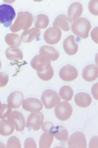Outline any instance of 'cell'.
I'll return each mask as SVG.
<instances>
[{
  "label": "cell",
  "mask_w": 98,
  "mask_h": 148,
  "mask_svg": "<svg viewBox=\"0 0 98 148\" xmlns=\"http://www.w3.org/2000/svg\"><path fill=\"white\" fill-rule=\"evenodd\" d=\"M14 24H12V26L10 27L12 32H17L19 31H27V29H31L32 25L34 24V17L32 16L31 12L27 11H20L17 14L16 18H15Z\"/></svg>",
  "instance_id": "6da1fadb"
},
{
  "label": "cell",
  "mask_w": 98,
  "mask_h": 148,
  "mask_svg": "<svg viewBox=\"0 0 98 148\" xmlns=\"http://www.w3.org/2000/svg\"><path fill=\"white\" fill-rule=\"evenodd\" d=\"M91 29V24L86 18H79L72 23L71 29L74 36H77L79 38H87Z\"/></svg>",
  "instance_id": "7a4b0ae2"
},
{
  "label": "cell",
  "mask_w": 98,
  "mask_h": 148,
  "mask_svg": "<svg viewBox=\"0 0 98 148\" xmlns=\"http://www.w3.org/2000/svg\"><path fill=\"white\" fill-rule=\"evenodd\" d=\"M15 18H16V12L11 5H0V24L3 25L5 27H10Z\"/></svg>",
  "instance_id": "3957f363"
},
{
  "label": "cell",
  "mask_w": 98,
  "mask_h": 148,
  "mask_svg": "<svg viewBox=\"0 0 98 148\" xmlns=\"http://www.w3.org/2000/svg\"><path fill=\"white\" fill-rule=\"evenodd\" d=\"M54 114L60 121H67L72 117L73 107L68 101H60L54 107Z\"/></svg>",
  "instance_id": "277c9868"
},
{
  "label": "cell",
  "mask_w": 98,
  "mask_h": 148,
  "mask_svg": "<svg viewBox=\"0 0 98 148\" xmlns=\"http://www.w3.org/2000/svg\"><path fill=\"white\" fill-rule=\"evenodd\" d=\"M61 101L59 94L55 90L47 89L41 95V102L46 109H52Z\"/></svg>",
  "instance_id": "5b68a950"
},
{
  "label": "cell",
  "mask_w": 98,
  "mask_h": 148,
  "mask_svg": "<svg viewBox=\"0 0 98 148\" xmlns=\"http://www.w3.org/2000/svg\"><path fill=\"white\" fill-rule=\"evenodd\" d=\"M43 122H44L43 113H41L40 111L32 112L31 114L29 115V117H27V119L26 121V127L29 130H39Z\"/></svg>",
  "instance_id": "8992f818"
},
{
  "label": "cell",
  "mask_w": 98,
  "mask_h": 148,
  "mask_svg": "<svg viewBox=\"0 0 98 148\" xmlns=\"http://www.w3.org/2000/svg\"><path fill=\"white\" fill-rule=\"evenodd\" d=\"M68 147L69 148H86V137L84 132H76L68 138Z\"/></svg>",
  "instance_id": "52a82bcc"
},
{
  "label": "cell",
  "mask_w": 98,
  "mask_h": 148,
  "mask_svg": "<svg viewBox=\"0 0 98 148\" xmlns=\"http://www.w3.org/2000/svg\"><path fill=\"white\" fill-rule=\"evenodd\" d=\"M62 36V31L57 27H51L45 31L44 32V40L46 43L50 45L58 43Z\"/></svg>",
  "instance_id": "ba28073f"
},
{
  "label": "cell",
  "mask_w": 98,
  "mask_h": 148,
  "mask_svg": "<svg viewBox=\"0 0 98 148\" xmlns=\"http://www.w3.org/2000/svg\"><path fill=\"white\" fill-rule=\"evenodd\" d=\"M51 61L41 54H37L34 57L31 62V66L36 72H43L50 66Z\"/></svg>",
  "instance_id": "9c48e42d"
},
{
  "label": "cell",
  "mask_w": 98,
  "mask_h": 148,
  "mask_svg": "<svg viewBox=\"0 0 98 148\" xmlns=\"http://www.w3.org/2000/svg\"><path fill=\"white\" fill-rule=\"evenodd\" d=\"M79 76L77 70L73 65H66L62 67L59 72V77L64 82H73Z\"/></svg>",
  "instance_id": "30bf717a"
},
{
  "label": "cell",
  "mask_w": 98,
  "mask_h": 148,
  "mask_svg": "<svg viewBox=\"0 0 98 148\" xmlns=\"http://www.w3.org/2000/svg\"><path fill=\"white\" fill-rule=\"evenodd\" d=\"M22 107L25 111L27 112H37L41 111L43 108V104H42L41 100L34 98V97H29V98L24 99L22 103Z\"/></svg>",
  "instance_id": "8fae6325"
},
{
  "label": "cell",
  "mask_w": 98,
  "mask_h": 148,
  "mask_svg": "<svg viewBox=\"0 0 98 148\" xmlns=\"http://www.w3.org/2000/svg\"><path fill=\"white\" fill-rule=\"evenodd\" d=\"M8 119L14 124L15 130L17 132H21L26 127V119L20 111H12L11 114L9 115Z\"/></svg>",
  "instance_id": "7c38bea8"
},
{
  "label": "cell",
  "mask_w": 98,
  "mask_h": 148,
  "mask_svg": "<svg viewBox=\"0 0 98 148\" xmlns=\"http://www.w3.org/2000/svg\"><path fill=\"white\" fill-rule=\"evenodd\" d=\"M63 48L68 55H75L79 51V44L75 40V36H68L63 42Z\"/></svg>",
  "instance_id": "4fadbf2b"
},
{
  "label": "cell",
  "mask_w": 98,
  "mask_h": 148,
  "mask_svg": "<svg viewBox=\"0 0 98 148\" xmlns=\"http://www.w3.org/2000/svg\"><path fill=\"white\" fill-rule=\"evenodd\" d=\"M82 11H84L82 4L79 1H76L70 5L69 10H68L67 17L71 20L73 23L74 21H76L77 19L80 18V16H82Z\"/></svg>",
  "instance_id": "5bb4252c"
},
{
  "label": "cell",
  "mask_w": 98,
  "mask_h": 148,
  "mask_svg": "<svg viewBox=\"0 0 98 148\" xmlns=\"http://www.w3.org/2000/svg\"><path fill=\"white\" fill-rule=\"evenodd\" d=\"M98 77V68L97 65L90 64L87 65L82 71V79L86 82H93Z\"/></svg>",
  "instance_id": "9a60e30c"
},
{
  "label": "cell",
  "mask_w": 98,
  "mask_h": 148,
  "mask_svg": "<svg viewBox=\"0 0 98 148\" xmlns=\"http://www.w3.org/2000/svg\"><path fill=\"white\" fill-rule=\"evenodd\" d=\"M71 23L72 21L67 17V15L61 14L56 17V19L53 22V27H59L60 29H63L65 32H69L71 29Z\"/></svg>",
  "instance_id": "2e32d148"
},
{
  "label": "cell",
  "mask_w": 98,
  "mask_h": 148,
  "mask_svg": "<svg viewBox=\"0 0 98 148\" xmlns=\"http://www.w3.org/2000/svg\"><path fill=\"white\" fill-rule=\"evenodd\" d=\"M39 54L43 55L46 58H48L50 61H56L60 56L58 50L55 49L51 45H43V46L40 47Z\"/></svg>",
  "instance_id": "e0dca14e"
},
{
  "label": "cell",
  "mask_w": 98,
  "mask_h": 148,
  "mask_svg": "<svg viewBox=\"0 0 98 148\" xmlns=\"http://www.w3.org/2000/svg\"><path fill=\"white\" fill-rule=\"evenodd\" d=\"M41 32H40V29H36V27H31V29L25 31L23 34H21V38L22 41L26 42V43H29V42H32L36 39H38Z\"/></svg>",
  "instance_id": "ac0fdd59"
},
{
  "label": "cell",
  "mask_w": 98,
  "mask_h": 148,
  "mask_svg": "<svg viewBox=\"0 0 98 148\" xmlns=\"http://www.w3.org/2000/svg\"><path fill=\"white\" fill-rule=\"evenodd\" d=\"M24 93L21 91H13L7 98V103H8L12 108H19L22 106V103L24 101Z\"/></svg>",
  "instance_id": "d6986e66"
},
{
  "label": "cell",
  "mask_w": 98,
  "mask_h": 148,
  "mask_svg": "<svg viewBox=\"0 0 98 148\" xmlns=\"http://www.w3.org/2000/svg\"><path fill=\"white\" fill-rule=\"evenodd\" d=\"M49 132L54 136V138L60 141H67L69 138V132L68 130L63 126H54Z\"/></svg>",
  "instance_id": "ffe728a7"
},
{
  "label": "cell",
  "mask_w": 98,
  "mask_h": 148,
  "mask_svg": "<svg viewBox=\"0 0 98 148\" xmlns=\"http://www.w3.org/2000/svg\"><path fill=\"white\" fill-rule=\"evenodd\" d=\"M75 102L77 106L82 108H86L88 107L92 102L91 96L86 93V92H79L76 96H75Z\"/></svg>",
  "instance_id": "44dd1931"
},
{
  "label": "cell",
  "mask_w": 98,
  "mask_h": 148,
  "mask_svg": "<svg viewBox=\"0 0 98 148\" xmlns=\"http://www.w3.org/2000/svg\"><path fill=\"white\" fill-rule=\"evenodd\" d=\"M15 130V126L10 120L1 119L0 120V134L3 136H8V135L12 134Z\"/></svg>",
  "instance_id": "7402d4cb"
},
{
  "label": "cell",
  "mask_w": 98,
  "mask_h": 148,
  "mask_svg": "<svg viewBox=\"0 0 98 148\" xmlns=\"http://www.w3.org/2000/svg\"><path fill=\"white\" fill-rule=\"evenodd\" d=\"M5 42H6L11 48H19V46L22 43L21 36L17 34V32L7 34L6 36H5Z\"/></svg>",
  "instance_id": "603a6c76"
},
{
  "label": "cell",
  "mask_w": 98,
  "mask_h": 148,
  "mask_svg": "<svg viewBox=\"0 0 98 148\" xmlns=\"http://www.w3.org/2000/svg\"><path fill=\"white\" fill-rule=\"evenodd\" d=\"M34 27L36 29H45V27H48L49 25V18L47 15L45 14H39L34 18Z\"/></svg>",
  "instance_id": "cb8c5ba5"
},
{
  "label": "cell",
  "mask_w": 98,
  "mask_h": 148,
  "mask_svg": "<svg viewBox=\"0 0 98 148\" xmlns=\"http://www.w3.org/2000/svg\"><path fill=\"white\" fill-rule=\"evenodd\" d=\"M54 136L51 132H43L39 138V148H49L53 143Z\"/></svg>",
  "instance_id": "d4e9b609"
},
{
  "label": "cell",
  "mask_w": 98,
  "mask_h": 148,
  "mask_svg": "<svg viewBox=\"0 0 98 148\" xmlns=\"http://www.w3.org/2000/svg\"><path fill=\"white\" fill-rule=\"evenodd\" d=\"M5 56L9 60H21L23 59L24 55H23V51L19 48H9L6 49L5 51Z\"/></svg>",
  "instance_id": "484cf974"
},
{
  "label": "cell",
  "mask_w": 98,
  "mask_h": 148,
  "mask_svg": "<svg viewBox=\"0 0 98 148\" xmlns=\"http://www.w3.org/2000/svg\"><path fill=\"white\" fill-rule=\"evenodd\" d=\"M59 96L60 98L63 99V101H71L73 96H74V90L71 86L69 85H64V86L61 87L59 91Z\"/></svg>",
  "instance_id": "4316f807"
},
{
  "label": "cell",
  "mask_w": 98,
  "mask_h": 148,
  "mask_svg": "<svg viewBox=\"0 0 98 148\" xmlns=\"http://www.w3.org/2000/svg\"><path fill=\"white\" fill-rule=\"evenodd\" d=\"M37 76L40 79H42V81H50V79L53 77L54 76V71H53V68L51 67V65L47 68L45 71L43 72H37Z\"/></svg>",
  "instance_id": "83f0119b"
},
{
  "label": "cell",
  "mask_w": 98,
  "mask_h": 148,
  "mask_svg": "<svg viewBox=\"0 0 98 148\" xmlns=\"http://www.w3.org/2000/svg\"><path fill=\"white\" fill-rule=\"evenodd\" d=\"M6 147L7 148H21L22 147L21 141H20V139L17 136H11L8 139V141H7Z\"/></svg>",
  "instance_id": "f1b7e54d"
},
{
  "label": "cell",
  "mask_w": 98,
  "mask_h": 148,
  "mask_svg": "<svg viewBox=\"0 0 98 148\" xmlns=\"http://www.w3.org/2000/svg\"><path fill=\"white\" fill-rule=\"evenodd\" d=\"M12 112V107L7 103V104H2V108L0 110V119H5L8 118L9 115Z\"/></svg>",
  "instance_id": "f546056e"
},
{
  "label": "cell",
  "mask_w": 98,
  "mask_h": 148,
  "mask_svg": "<svg viewBox=\"0 0 98 148\" xmlns=\"http://www.w3.org/2000/svg\"><path fill=\"white\" fill-rule=\"evenodd\" d=\"M97 4H98L97 0H91V1L89 2V4H88V10H89V12L92 15H95V16H97V15H98V7H97Z\"/></svg>",
  "instance_id": "4dcf8cb0"
},
{
  "label": "cell",
  "mask_w": 98,
  "mask_h": 148,
  "mask_svg": "<svg viewBox=\"0 0 98 148\" xmlns=\"http://www.w3.org/2000/svg\"><path fill=\"white\" fill-rule=\"evenodd\" d=\"M9 82V76L7 73L0 72V87H4Z\"/></svg>",
  "instance_id": "1f68e13d"
},
{
  "label": "cell",
  "mask_w": 98,
  "mask_h": 148,
  "mask_svg": "<svg viewBox=\"0 0 98 148\" xmlns=\"http://www.w3.org/2000/svg\"><path fill=\"white\" fill-rule=\"evenodd\" d=\"M54 127V124L52 122H50V121H46V122H43L42 123V125H41V129L42 130H43L44 132H49L50 130H52V127Z\"/></svg>",
  "instance_id": "d6a6232c"
},
{
  "label": "cell",
  "mask_w": 98,
  "mask_h": 148,
  "mask_svg": "<svg viewBox=\"0 0 98 148\" xmlns=\"http://www.w3.org/2000/svg\"><path fill=\"white\" fill-rule=\"evenodd\" d=\"M24 147L25 148H36L37 145H36V142L34 141V138H32V137H29V138H27L26 141H25Z\"/></svg>",
  "instance_id": "836d02e7"
},
{
  "label": "cell",
  "mask_w": 98,
  "mask_h": 148,
  "mask_svg": "<svg viewBox=\"0 0 98 148\" xmlns=\"http://www.w3.org/2000/svg\"><path fill=\"white\" fill-rule=\"evenodd\" d=\"M97 32H98V29H97V27H94V29L91 32V38H92V40H93L95 43H97L98 42V38H97Z\"/></svg>",
  "instance_id": "e575fe53"
},
{
  "label": "cell",
  "mask_w": 98,
  "mask_h": 148,
  "mask_svg": "<svg viewBox=\"0 0 98 148\" xmlns=\"http://www.w3.org/2000/svg\"><path fill=\"white\" fill-rule=\"evenodd\" d=\"M88 147H90V148H96L97 147V136L92 137L91 140H90V142H89Z\"/></svg>",
  "instance_id": "d590c367"
},
{
  "label": "cell",
  "mask_w": 98,
  "mask_h": 148,
  "mask_svg": "<svg viewBox=\"0 0 98 148\" xmlns=\"http://www.w3.org/2000/svg\"><path fill=\"white\" fill-rule=\"evenodd\" d=\"M97 88H98V84H95L93 86H92V90H91V93L93 95L94 99H98V94H97Z\"/></svg>",
  "instance_id": "8d00e7d4"
},
{
  "label": "cell",
  "mask_w": 98,
  "mask_h": 148,
  "mask_svg": "<svg viewBox=\"0 0 98 148\" xmlns=\"http://www.w3.org/2000/svg\"><path fill=\"white\" fill-rule=\"evenodd\" d=\"M0 147H2V148H4V147H6V145H5L3 142H1L0 141Z\"/></svg>",
  "instance_id": "74e56055"
},
{
  "label": "cell",
  "mask_w": 98,
  "mask_h": 148,
  "mask_svg": "<svg viewBox=\"0 0 98 148\" xmlns=\"http://www.w3.org/2000/svg\"><path fill=\"white\" fill-rule=\"evenodd\" d=\"M1 108H2V103H1V101H0V110H1Z\"/></svg>",
  "instance_id": "f35d334b"
},
{
  "label": "cell",
  "mask_w": 98,
  "mask_h": 148,
  "mask_svg": "<svg viewBox=\"0 0 98 148\" xmlns=\"http://www.w3.org/2000/svg\"><path fill=\"white\" fill-rule=\"evenodd\" d=\"M1 66H2V64H1V61H0V69H1Z\"/></svg>",
  "instance_id": "ab89813d"
}]
</instances>
